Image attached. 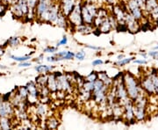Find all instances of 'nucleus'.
<instances>
[{
	"label": "nucleus",
	"mask_w": 158,
	"mask_h": 130,
	"mask_svg": "<svg viewBox=\"0 0 158 130\" xmlns=\"http://www.w3.org/2000/svg\"><path fill=\"white\" fill-rule=\"evenodd\" d=\"M123 82L127 91V94L130 99L133 101L139 96L141 90V86L138 84V81L129 72H127L123 75Z\"/></svg>",
	"instance_id": "1"
},
{
	"label": "nucleus",
	"mask_w": 158,
	"mask_h": 130,
	"mask_svg": "<svg viewBox=\"0 0 158 130\" xmlns=\"http://www.w3.org/2000/svg\"><path fill=\"white\" fill-rule=\"evenodd\" d=\"M108 87L100 79L94 81V89L91 92L94 101L98 104H104L106 101Z\"/></svg>",
	"instance_id": "2"
},
{
	"label": "nucleus",
	"mask_w": 158,
	"mask_h": 130,
	"mask_svg": "<svg viewBox=\"0 0 158 130\" xmlns=\"http://www.w3.org/2000/svg\"><path fill=\"white\" fill-rule=\"evenodd\" d=\"M53 2L54 1L51 0H39L37 6L35 8L36 19H38L39 21L48 23V14Z\"/></svg>",
	"instance_id": "3"
},
{
	"label": "nucleus",
	"mask_w": 158,
	"mask_h": 130,
	"mask_svg": "<svg viewBox=\"0 0 158 130\" xmlns=\"http://www.w3.org/2000/svg\"><path fill=\"white\" fill-rule=\"evenodd\" d=\"M81 12H82V18L84 23L93 25V21L98 13V8L96 5L93 3H85L84 5H82Z\"/></svg>",
	"instance_id": "4"
},
{
	"label": "nucleus",
	"mask_w": 158,
	"mask_h": 130,
	"mask_svg": "<svg viewBox=\"0 0 158 130\" xmlns=\"http://www.w3.org/2000/svg\"><path fill=\"white\" fill-rule=\"evenodd\" d=\"M56 77L57 91L71 92L73 90L71 82H70V80L69 79L67 75L59 72V73L56 74Z\"/></svg>",
	"instance_id": "5"
},
{
	"label": "nucleus",
	"mask_w": 158,
	"mask_h": 130,
	"mask_svg": "<svg viewBox=\"0 0 158 130\" xmlns=\"http://www.w3.org/2000/svg\"><path fill=\"white\" fill-rule=\"evenodd\" d=\"M81 8H82V5L81 3L77 2L76 6L74 7L72 11L69 14L68 20L69 24H72L74 27H77L79 25H82L84 21H83V18H82V12H81Z\"/></svg>",
	"instance_id": "6"
},
{
	"label": "nucleus",
	"mask_w": 158,
	"mask_h": 130,
	"mask_svg": "<svg viewBox=\"0 0 158 130\" xmlns=\"http://www.w3.org/2000/svg\"><path fill=\"white\" fill-rule=\"evenodd\" d=\"M14 107L10 99H6L0 95V117H10L14 114Z\"/></svg>",
	"instance_id": "7"
},
{
	"label": "nucleus",
	"mask_w": 158,
	"mask_h": 130,
	"mask_svg": "<svg viewBox=\"0 0 158 130\" xmlns=\"http://www.w3.org/2000/svg\"><path fill=\"white\" fill-rule=\"evenodd\" d=\"M27 89L28 90V95L27 101L30 103V105L36 104L40 98V88L36 82H29L27 85Z\"/></svg>",
	"instance_id": "8"
},
{
	"label": "nucleus",
	"mask_w": 158,
	"mask_h": 130,
	"mask_svg": "<svg viewBox=\"0 0 158 130\" xmlns=\"http://www.w3.org/2000/svg\"><path fill=\"white\" fill-rule=\"evenodd\" d=\"M116 87V98H117V101L118 103H120L121 105H124L126 102L127 101L128 99H130L127 91L126 89V86L124 85L123 82V78L121 79H119L118 81V83L115 85Z\"/></svg>",
	"instance_id": "9"
},
{
	"label": "nucleus",
	"mask_w": 158,
	"mask_h": 130,
	"mask_svg": "<svg viewBox=\"0 0 158 130\" xmlns=\"http://www.w3.org/2000/svg\"><path fill=\"white\" fill-rule=\"evenodd\" d=\"M127 10L137 20H141L144 17V12L141 10V8L139 6L136 0H127Z\"/></svg>",
	"instance_id": "10"
},
{
	"label": "nucleus",
	"mask_w": 158,
	"mask_h": 130,
	"mask_svg": "<svg viewBox=\"0 0 158 130\" xmlns=\"http://www.w3.org/2000/svg\"><path fill=\"white\" fill-rule=\"evenodd\" d=\"M125 25L127 26V28L131 33L138 32L140 29V24L139 20H137L135 17L130 13L129 11H126L125 15Z\"/></svg>",
	"instance_id": "11"
},
{
	"label": "nucleus",
	"mask_w": 158,
	"mask_h": 130,
	"mask_svg": "<svg viewBox=\"0 0 158 130\" xmlns=\"http://www.w3.org/2000/svg\"><path fill=\"white\" fill-rule=\"evenodd\" d=\"M141 88L143 89V90L146 91L148 94H149V95L156 94V87H155V85L153 84V81L149 75L145 76V77L141 79Z\"/></svg>",
	"instance_id": "12"
},
{
	"label": "nucleus",
	"mask_w": 158,
	"mask_h": 130,
	"mask_svg": "<svg viewBox=\"0 0 158 130\" xmlns=\"http://www.w3.org/2000/svg\"><path fill=\"white\" fill-rule=\"evenodd\" d=\"M123 107H124L123 117L128 122L134 121L135 120V113H134V102H133V100L132 99H128L123 105Z\"/></svg>",
	"instance_id": "13"
},
{
	"label": "nucleus",
	"mask_w": 158,
	"mask_h": 130,
	"mask_svg": "<svg viewBox=\"0 0 158 130\" xmlns=\"http://www.w3.org/2000/svg\"><path fill=\"white\" fill-rule=\"evenodd\" d=\"M77 3V0H60L59 5H60L61 11L64 15L68 16L72 11Z\"/></svg>",
	"instance_id": "14"
},
{
	"label": "nucleus",
	"mask_w": 158,
	"mask_h": 130,
	"mask_svg": "<svg viewBox=\"0 0 158 130\" xmlns=\"http://www.w3.org/2000/svg\"><path fill=\"white\" fill-rule=\"evenodd\" d=\"M61 11V8H60V5L59 2H56L54 1L52 6H51L50 11H49V14H48V23H51L54 25L55 21L56 20V18L59 14V12Z\"/></svg>",
	"instance_id": "15"
},
{
	"label": "nucleus",
	"mask_w": 158,
	"mask_h": 130,
	"mask_svg": "<svg viewBox=\"0 0 158 130\" xmlns=\"http://www.w3.org/2000/svg\"><path fill=\"white\" fill-rule=\"evenodd\" d=\"M125 15L126 11H123V9L120 6H114L113 7V16L117 19L118 25H125Z\"/></svg>",
	"instance_id": "16"
},
{
	"label": "nucleus",
	"mask_w": 158,
	"mask_h": 130,
	"mask_svg": "<svg viewBox=\"0 0 158 130\" xmlns=\"http://www.w3.org/2000/svg\"><path fill=\"white\" fill-rule=\"evenodd\" d=\"M134 113H135V118L138 121L144 120L147 116L145 107H139V106L134 105Z\"/></svg>",
	"instance_id": "17"
},
{
	"label": "nucleus",
	"mask_w": 158,
	"mask_h": 130,
	"mask_svg": "<svg viewBox=\"0 0 158 130\" xmlns=\"http://www.w3.org/2000/svg\"><path fill=\"white\" fill-rule=\"evenodd\" d=\"M54 25L57 26L58 27L66 29L68 27L69 25V23L68 20V17H67L66 15H64L62 11H60L56 18V20L54 23Z\"/></svg>",
	"instance_id": "18"
},
{
	"label": "nucleus",
	"mask_w": 158,
	"mask_h": 130,
	"mask_svg": "<svg viewBox=\"0 0 158 130\" xmlns=\"http://www.w3.org/2000/svg\"><path fill=\"white\" fill-rule=\"evenodd\" d=\"M47 87L50 92H56L57 91V85H56V74L48 73V83Z\"/></svg>",
	"instance_id": "19"
},
{
	"label": "nucleus",
	"mask_w": 158,
	"mask_h": 130,
	"mask_svg": "<svg viewBox=\"0 0 158 130\" xmlns=\"http://www.w3.org/2000/svg\"><path fill=\"white\" fill-rule=\"evenodd\" d=\"M98 28H99L100 32H102V33H108L112 29H113V25H112V23L110 21V19H109V16L103 20V22L101 23V25L99 26Z\"/></svg>",
	"instance_id": "20"
},
{
	"label": "nucleus",
	"mask_w": 158,
	"mask_h": 130,
	"mask_svg": "<svg viewBox=\"0 0 158 130\" xmlns=\"http://www.w3.org/2000/svg\"><path fill=\"white\" fill-rule=\"evenodd\" d=\"M76 28H77V31L78 33L83 34H89L92 33V31H93V27H91V25L85 24V23H83L82 25H79L77 27H76Z\"/></svg>",
	"instance_id": "21"
},
{
	"label": "nucleus",
	"mask_w": 158,
	"mask_h": 130,
	"mask_svg": "<svg viewBox=\"0 0 158 130\" xmlns=\"http://www.w3.org/2000/svg\"><path fill=\"white\" fill-rule=\"evenodd\" d=\"M12 122L10 117H0V129H11Z\"/></svg>",
	"instance_id": "22"
},
{
	"label": "nucleus",
	"mask_w": 158,
	"mask_h": 130,
	"mask_svg": "<svg viewBox=\"0 0 158 130\" xmlns=\"http://www.w3.org/2000/svg\"><path fill=\"white\" fill-rule=\"evenodd\" d=\"M35 110H36V114H38L40 117H45L46 115L48 114V108L45 103L38 104L36 106Z\"/></svg>",
	"instance_id": "23"
},
{
	"label": "nucleus",
	"mask_w": 158,
	"mask_h": 130,
	"mask_svg": "<svg viewBox=\"0 0 158 130\" xmlns=\"http://www.w3.org/2000/svg\"><path fill=\"white\" fill-rule=\"evenodd\" d=\"M98 78L101 80L102 82L106 85L107 87H110V86L113 84V79L110 78L108 77V75L106 74V72H104V71H103V72L98 73Z\"/></svg>",
	"instance_id": "24"
},
{
	"label": "nucleus",
	"mask_w": 158,
	"mask_h": 130,
	"mask_svg": "<svg viewBox=\"0 0 158 130\" xmlns=\"http://www.w3.org/2000/svg\"><path fill=\"white\" fill-rule=\"evenodd\" d=\"M59 126V120L56 117H50L47 120L46 122V128L49 129H56Z\"/></svg>",
	"instance_id": "25"
},
{
	"label": "nucleus",
	"mask_w": 158,
	"mask_h": 130,
	"mask_svg": "<svg viewBox=\"0 0 158 130\" xmlns=\"http://www.w3.org/2000/svg\"><path fill=\"white\" fill-rule=\"evenodd\" d=\"M55 69L54 66H48V65H37L34 67V69L40 74H48L51 72Z\"/></svg>",
	"instance_id": "26"
},
{
	"label": "nucleus",
	"mask_w": 158,
	"mask_h": 130,
	"mask_svg": "<svg viewBox=\"0 0 158 130\" xmlns=\"http://www.w3.org/2000/svg\"><path fill=\"white\" fill-rule=\"evenodd\" d=\"M35 82L39 87L45 86L48 83V74H40L39 76L36 78Z\"/></svg>",
	"instance_id": "27"
},
{
	"label": "nucleus",
	"mask_w": 158,
	"mask_h": 130,
	"mask_svg": "<svg viewBox=\"0 0 158 130\" xmlns=\"http://www.w3.org/2000/svg\"><path fill=\"white\" fill-rule=\"evenodd\" d=\"M17 95L21 99L27 101V95H28V90L27 89V86H21V87H19L18 88L17 91H16Z\"/></svg>",
	"instance_id": "28"
},
{
	"label": "nucleus",
	"mask_w": 158,
	"mask_h": 130,
	"mask_svg": "<svg viewBox=\"0 0 158 130\" xmlns=\"http://www.w3.org/2000/svg\"><path fill=\"white\" fill-rule=\"evenodd\" d=\"M134 60H135V57H129V58H122L121 60H118V62H116L114 64L115 65H118V66H125V65H127V64H128L129 62H133Z\"/></svg>",
	"instance_id": "29"
},
{
	"label": "nucleus",
	"mask_w": 158,
	"mask_h": 130,
	"mask_svg": "<svg viewBox=\"0 0 158 130\" xmlns=\"http://www.w3.org/2000/svg\"><path fill=\"white\" fill-rule=\"evenodd\" d=\"M148 16L151 18V19L155 22H158V6L153 8L152 10L148 13Z\"/></svg>",
	"instance_id": "30"
},
{
	"label": "nucleus",
	"mask_w": 158,
	"mask_h": 130,
	"mask_svg": "<svg viewBox=\"0 0 158 130\" xmlns=\"http://www.w3.org/2000/svg\"><path fill=\"white\" fill-rule=\"evenodd\" d=\"M82 88L84 90H87V91L92 92V90L94 89V82H89V81H85V83L83 84Z\"/></svg>",
	"instance_id": "31"
},
{
	"label": "nucleus",
	"mask_w": 158,
	"mask_h": 130,
	"mask_svg": "<svg viewBox=\"0 0 158 130\" xmlns=\"http://www.w3.org/2000/svg\"><path fill=\"white\" fill-rule=\"evenodd\" d=\"M7 43H8V45L10 46V47H16V46L19 45V43H20V39H19V37L14 36V37L10 38V39L8 40V41H7Z\"/></svg>",
	"instance_id": "32"
},
{
	"label": "nucleus",
	"mask_w": 158,
	"mask_h": 130,
	"mask_svg": "<svg viewBox=\"0 0 158 130\" xmlns=\"http://www.w3.org/2000/svg\"><path fill=\"white\" fill-rule=\"evenodd\" d=\"M12 60L16 61V62H26V61H28L29 59H31V56H25V57H16V56H10Z\"/></svg>",
	"instance_id": "33"
},
{
	"label": "nucleus",
	"mask_w": 158,
	"mask_h": 130,
	"mask_svg": "<svg viewBox=\"0 0 158 130\" xmlns=\"http://www.w3.org/2000/svg\"><path fill=\"white\" fill-rule=\"evenodd\" d=\"M97 79H98V73L95 71H91L85 78V81H89V82H94Z\"/></svg>",
	"instance_id": "34"
},
{
	"label": "nucleus",
	"mask_w": 158,
	"mask_h": 130,
	"mask_svg": "<svg viewBox=\"0 0 158 130\" xmlns=\"http://www.w3.org/2000/svg\"><path fill=\"white\" fill-rule=\"evenodd\" d=\"M27 6H28V9H32V10H35L37 4L39 2V0H27Z\"/></svg>",
	"instance_id": "35"
},
{
	"label": "nucleus",
	"mask_w": 158,
	"mask_h": 130,
	"mask_svg": "<svg viewBox=\"0 0 158 130\" xmlns=\"http://www.w3.org/2000/svg\"><path fill=\"white\" fill-rule=\"evenodd\" d=\"M62 59L61 57H56V55L55 56H51V57H47V61L48 62H57L62 61Z\"/></svg>",
	"instance_id": "36"
},
{
	"label": "nucleus",
	"mask_w": 158,
	"mask_h": 130,
	"mask_svg": "<svg viewBox=\"0 0 158 130\" xmlns=\"http://www.w3.org/2000/svg\"><path fill=\"white\" fill-rule=\"evenodd\" d=\"M85 56H86V55H85V51H79L77 54H75V58L79 60V61H83L85 58Z\"/></svg>",
	"instance_id": "37"
},
{
	"label": "nucleus",
	"mask_w": 158,
	"mask_h": 130,
	"mask_svg": "<svg viewBox=\"0 0 158 130\" xmlns=\"http://www.w3.org/2000/svg\"><path fill=\"white\" fill-rule=\"evenodd\" d=\"M57 49H58V48L57 47H51V46H48V47H47L46 48H44V52L45 53H51V54H53V53H55V52H56Z\"/></svg>",
	"instance_id": "38"
},
{
	"label": "nucleus",
	"mask_w": 158,
	"mask_h": 130,
	"mask_svg": "<svg viewBox=\"0 0 158 130\" xmlns=\"http://www.w3.org/2000/svg\"><path fill=\"white\" fill-rule=\"evenodd\" d=\"M74 58H75V53L71 51H68L65 57H63V60H72Z\"/></svg>",
	"instance_id": "39"
},
{
	"label": "nucleus",
	"mask_w": 158,
	"mask_h": 130,
	"mask_svg": "<svg viewBox=\"0 0 158 130\" xmlns=\"http://www.w3.org/2000/svg\"><path fill=\"white\" fill-rule=\"evenodd\" d=\"M136 1H137V3H138L139 6L141 8V10L144 11V9H145V6H146V2H147V0H136Z\"/></svg>",
	"instance_id": "40"
},
{
	"label": "nucleus",
	"mask_w": 158,
	"mask_h": 130,
	"mask_svg": "<svg viewBox=\"0 0 158 130\" xmlns=\"http://www.w3.org/2000/svg\"><path fill=\"white\" fill-rule=\"evenodd\" d=\"M68 43V38L66 36H63L62 38V40L59 41V43L57 44V47L59 46H62V45H66Z\"/></svg>",
	"instance_id": "41"
},
{
	"label": "nucleus",
	"mask_w": 158,
	"mask_h": 130,
	"mask_svg": "<svg viewBox=\"0 0 158 130\" xmlns=\"http://www.w3.org/2000/svg\"><path fill=\"white\" fill-rule=\"evenodd\" d=\"M2 1H3V3H4L6 6H11L12 4L16 3L17 0H2Z\"/></svg>",
	"instance_id": "42"
},
{
	"label": "nucleus",
	"mask_w": 158,
	"mask_h": 130,
	"mask_svg": "<svg viewBox=\"0 0 158 130\" xmlns=\"http://www.w3.org/2000/svg\"><path fill=\"white\" fill-rule=\"evenodd\" d=\"M103 63H104V62L102 61L101 59H96V60H94L92 62V65L93 66H98V65H101Z\"/></svg>",
	"instance_id": "43"
},
{
	"label": "nucleus",
	"mask_w": 158,
	"mask_h": 130,
	"mask_svg": "<svg viewBox=\"0 0 158 130\" xmlns=\"http://www.w3.org/2000/svg\"><path fill=\"white\" fill-rule=\"evenodd\" d=\"M29 66H31V62H28L27 61H26V62H19V67H29Z\"/></svg>",
	"instance_id": "44"
},
{
	"label": "nucleus",
	"mask_w": 158,
	"mask_h": 130,
	"mask_svg": "<svg viewBox=\"0 0 158 130\" xmlns=\"http://www.w3.org/2000/svg\"><path fill=\"white\" fill-rule=\"evenodd\" d=\"M67 52H68V51H66V50L61 51V52H58L57 54H56V57H61L62 60H63V57H65V55L67 54Z\"/></svg>",
	"instance_id": "45"
},
{
	"label": "nucleus",
	"mask_w": 158,
	"mask_h": 130,
	"mask_svg": "<svg viewBox=\"0 0 158 130\" xmlns=\"http://www.w3.org/2000/svg\"><path fill=\"white\" fill-rule=\"evenodd\" d=\"M134 62L136 63V64H141V65H145V64L148 63L147 61L144 60V59H141V60H134Z\"/></svg>",
	"instance_id": "46"
},
{
	"label": "nucleus",
	"mask_w": 158,
	"mask_h": 130,
	"mask_svg": "<svg viewBox=\"0 0 158 130\" xmlns=\"http://www.w3.org/2000/svg\"><path fill=\"white\" fill-rule=\"evenodd\" d=\"M148 56H149V57H153V58H156V57L158 56V51L157 50L150 51V52L148 53Z\"/></svg>",
	"instance_id": "47"
},
{
	"label": "nucleus",
	"mask_w": 158,
	"mask_h": 130,
	"mask_svg": "<svg viewBox=\"0 0 158 130\" xmlns=\"http://www.w3.org/2000/svg\"><path fill=\"white\" fill-rule=\"evenodd\" d=\"M86 48H90V49H93V50H100L101 48H98V47H95V46H91V45H86Z\"/></svg>",
	"instance_id": "48"
},
{
	"label": "nucleus",
	"mask_w": 158,
	"mask_h": 130,
	"mask_svg": "<svg viewBox=\"0 0 158 130\" xmlns=\"http://www.w3.org/2000/svg\"><path fill=\"white\" fill-rule=\"evenodd\" d=\"M105 3H106L107 5H113V4H115V2H116V0H103Z\"/></svg>",
	"instance_id": "49"
},
{
	"label": "nucleus",
	"mask_w": 158,
	"mask_h": 130,
	"mask_svg": "<svg viewBox=\"0 0 158 130\" xmlns=\"http://www.w3.org/2000/svg\"><path fill=\"white\" fill-rule=\"evenodd\" d=\"M43 58H44L43 55H40V57H38V58H37L36 60H35V62H37V63H40V62L41 61H42V60H43Z\"/></svg>",
	"instance_id": "50"
},
{
	"label": "nucleus",
	"mask_w": 158,
	"mask_h": 130,
	"mask_svg": "<svg viewBox=\"0 0 158 130\" xmlns=\"http://www.w3.org/2000/svg\"><path fill=\"white\" fill-rule=\"evenodd\" d=\"M140 56H141V57H143V58H144V59H146V58H147V57H148V55L147 54H146V53H145V52H142V53H140Z\"/></svg>",
	"instance_id": "51"
},
{
	"label": "nucleus",
	"mask_w": 158,
	"mask_h": 130,
	"mask_svg": "<svg viewBox=\"0 0 158 130\" xmlns=\"http://www.w3.org/2000/svg\"><path fill=\"white\" fill-rule=\"evenodd\" d=\"M124 57H125L124 55H119V56H118V57H117V59H118V60H121V59H122V58H124Z\"/></svg>",
	"instance_id": "52"
},
{
	"label": "nucleus",
	"mask_w": 158,
	"mask_h": 130,
	"mask_svg": "<svg viewBox=\"0 0 158 130\" xmlns=\"http://www.w3.org/2000/svg\"><path fill=\"white\" fill-rule=\"evenodd\" d=\"M51 1H56V2H59L60 0H51Z\"/></svg>",
	"instance_id": "53"
},
{
	"label": "nucleus",
	"mask_w": 158,
	"mask_h": 130,
	"mask_svg": "<svg viewBox=\"0 0 158 130\" xmlns=\"http://www.w3.org/2000/svg\"><path fill=\"white\" fill-rule=\"evenodd\" d=\"M155 59H156V60H157V62H158V56H157V57H156Z\"/></svg>",
	"instance_id": "54"
},
{
	"label": "nucleus",
	"mask_w": 158,
	"mask_h": 130,
	"mask_svg": "<svg viewBox=\"0 0 158 130\" xmlns=\"http://www.w3.org/2000/svg\"><path fill=\"white\" fill-rule=\"evenodd\" d=\"M156 94H157V95H158V90H157V91H156Z\"/></svg>",
	"instance_id": "55"
},
{
	"label": "nucleus",
	"mask_w": 158,
	"mask_h": 130,
	"mask_svg": "<svg viewBox=\"0 0 158 130\" xmlns=\"http://www.w3.org/2000/svg\"><path fill=\"white\" fill-rule=\"evenodd\" d=\"M157 45H158V44H157Z\"/></svg>",
	"instance_id": "56"
}]
</instances>
